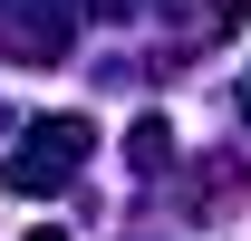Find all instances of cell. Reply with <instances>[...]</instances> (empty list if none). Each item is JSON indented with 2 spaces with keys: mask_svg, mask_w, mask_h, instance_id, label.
Here are the masks:
<instances>
[{
  "mask_svg": "<svg viewBox=\"0 0 251 241\" xmlns=\"http://www.w3.org/2000/svg\"><path fill=\"white\" fill-rule=\"evenodd\" d=\"M29 241H58V232H29Z\"/></svg>",
  "mask_w": 251,
  "mask_h": 241,
  "instance_id": "3",
  "label": "cell"
},
{
  "mask_svg": "<svg viewBox=\"0 0 251 241\" xmlns=\"http://www.w3.org/2000/svg\"><path fill=\"white\" fill-rule=\"evenodd\" d=\"M242 116H251V77H242Z\"/></svg>",
  "mask_w": 251,
  "mask_h": 241,
  "instance_id": "2",
  "label": "cell"
},
{
  "mask_svg": "<svg viewBox=\"0 0 251 241\" xmlns=\"http://www.w3.org/2000/svg\"><path fill=\"white\" fill-rule=\"evenodd\" d=\"M77 164H87V116H49V125H29V145L0 164V183L10 193H58Z\"/></svg>",
  "mask_w": 251,
  "mask_h": 241,
  "instance_id": "1",
  "label": "cell"
}]
</instances>
